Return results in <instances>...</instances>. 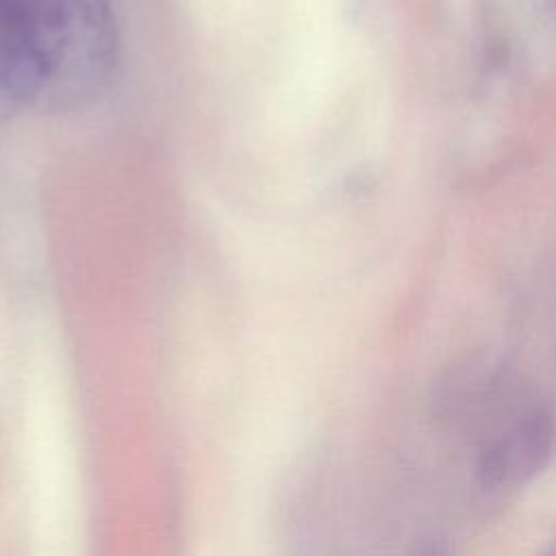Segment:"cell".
I'll list each match as a JSON object with an SVG mask.
<instances>
[{"label":"cell","mask_w":556,"mask_h":556,"mask_svg":"<svg viewBox=\"0 0 556 556\" xmlns=\"http://www.w3.org/2000/svg\"><path fill=\"white\" fill-rule=\"evenodd\" d=\"M552 424L541 410L521 415L482 452V473L491 482H515L536 471L549 454Z\"/></svg>","instance_id":"obj_2"},{"label":"cell","mask_w":556,"mask_h":556,"mask_svg":"<svg viewBox=\"0 0 556 556\" xmlns=\"http://www.w3.org/2000/svg\"><path fill=\"white\" fill-rule=\"evenodd\" d=\"M72 26L70 0H0V91L37 98L61 70Z\"/></svg>","instance_id":"obj_1"}]
</instances>
